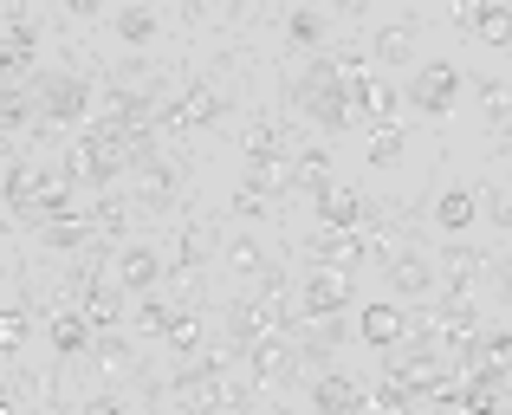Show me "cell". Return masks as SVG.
Masks as SVG:
<instances>
[{"label": "cell", "mask_w": 512, "mask_h": 415, "mask_svg": "<svg viewBox=\"0 0 512 415\" xmlns=\"http://www.w3.org/2000/svg\"><path fill=\"white\" fill-rule=\"evenodd\" d=\"M454 98H461V72H454L448 59L415 65V78H409V104H415V111H448Z\"/></svg>", "instance_id": "obj_1"}, {"label": "cell", "mask_w": 512, "mask_h": 415, "mask_svg": "<svg viewBox=\"0 0 512 415\" xmlns=\"http://www.w3.org/2000/svg\"><path fill=\"white\" fill-rule=\"evenodd\" d=\"M350 305V273H338V266H312V279H305V312L312 318H331Z\"/></svg>", "instance_id": "obj_2"}, {"label": "cell", "mask_w": 512, "mask_h": 415, "mask_svg": "<svg viewBox=\"0 0 512 415\" xmlns=\"http://www.w3.org/2000/svg\"><path fill=\"white\" fill-rule=\"evenodd\" d=\"M318 221L338 227V234H357V227H363V202L350 189H338V182H325V189H318Z\"/></svg>", "instance_id": "obj_3"}, {"label": "cell", "mask_w": 512, "mask_h": 415, "mask_svg": "<svg viewBox=\"0 0 512 415\" xmlns=\"http://www.w3.org/2000/svg\"><path fill=\"white\" fill-rule=\"evenodd\" d=\"M409 331V318H402V305H363V344H376V351H389V344Z\"/></svg>", "instance_id": "obj_4"}, {"label": "cell", "mask_w": 512, "mask_h": 415, "mask_svg": "<svg viewBox=\"0 0 512 415\" xmlns=\"http://www.w3.org/2000/svg\"><path fill=\"white\" fill-rule=\"evenodd\" d=\"M91 91L78 85V78H59V85H46V117H59V124H72V117H85Z\"/></svg>", "instance_id": "obj_5"}, {"label": "cell", "mask_w": 512, "mask_h": 415, "mask_svg": "<svg viewBox=\"0 0 512 415\" xmlns=\"http://www.w3.org/2000/svg\"><path fill=\"white\" fill-rule=\"evenodd\" d=\"M85 344H91V318L85 312H52V351L78 357Z\"/></svg>", "instance_id": "obj_6"}, {"label": "cell", "mask_w": 512, "mask_h": 415, "mask_svg": "<svg viewBox=\"0 0 512 415\" xmlns=\"http://www.w3.org/2000/svg\"><path fill=\"white\" fill-rule=\"evenodd\" d=\"M111 26H117L124 46H150V39H156V7H150V0H137V7H124Z\"/></svg>", "instance_id": "obj_7"}, {"label": "cell", "mask_w": 512, "mask_h": 415, "mask_svg": "<svg viewBox=\"0 0 512 415\" xmlns=\"http://www.w3.org/2000/svg\"><path fill=\"white\" fill-rule=\"evenodd\" d=\"M474 39H480V46H512V0H493V7L480 13Z\"/></svg>", "instance_id": "obj_8"}, {"label": "cell", "mask_w": 512, "mask_h": 415, "mask_svg": "<svg viewBox=\"0 0 512 415\" xmlns=\"http://www.w3.org/2000/svg\"><path fill=\"white\" fill-rule=\"evenodd\" d=\"M474 214H480V202L467 189H448L441 195V208H435V221L448 227V234H461V227H474Z\"/></svg>", "instance_id": "obj_9"}, {"label": "cell", "mask_w": 512, "mask_h": 415, "mask_svg": "<svg viewBox=\"0 0 512 415\" xmlns=\"http://www.w3.org/2000/svg\"><path fill=\"white\" fill-rule=\"evenodd\" d=\"M117 279H124L130 292H143L156 279V253L150 247H124V260H117Z\"/></svg>", "instance_id": "obj_10"}, {"label": "cell", "mask_w": 512, "mask_h": 415, "mask_svg": "<svg viewBox=\"0 0 512 415\" xmlns=\"http://www.w3.org/2000/svg\"><path fill=\"white\" fill-rule=\"evenodd\" d=\"M376 59H383V65H402V59H415V33H409V26H383V33H376Z\"/></svg>", "instance_id": "obj_11"}, {"label": "cell", "mask_w": 512, "mask_h": 415, "mask_svg": "<svg viewBox=\"0 0 512 415\" xmlns=\"http://www.w3.org/2000/svg\"><path fill=\"white\" fill-rule=\"evenodd\" d=\"M286 33H292V46H318V39H325V13H318V7H292Z\"/></svg>", "instance_id": "obj_12"}, {"label": "cell", "mask_w": 512, "mask_h": 415, "mask_svg": "<svg viewBox=\"0 0 512 415\" xmlns=\"http://www.w3.org/2000/svg\"><path fill=\"white\" fill-rule=\"evenodd\" d=\"M163 338H169V351H195V344H201V318H195V312H182V318H175V325L163 331Z\"/></svg>", "instance_id": "obj_13"}, {"label": "cell", "mask_w": 512, "mask_h": 415, "mask_svg": "<svg viewBox=\"0 0 512 415\" xmlns=\"http://www.w3.org/2000/svg\"><path fill=\"white\" fill-rule=\"evenodd\" d=\"M402 156V130H376L370 137V163H396Z\"/></svg>", "instance_id": "obj_14"}, {"label": "cell", "mask_w": 512, "mask_h": 415, "mask_svg": "<svg viewBox=\"0 0 512 415\" xmlns=\"http://www.w3.org/2000/svg\"><path fill=\"white\" fill-rule=\"evenodd\" d=\"M65 7H72V13H98L104 0H65Z\"/></svg>", "instance_id": "obj_15"}, {"label": "cell", "mask_w": 512, "mask_h": 415, "mask_svg": "<svg viewBox=\"0 0 512 415\" xmlns=\"http://www.w3.org/2000/svg\"><path fill=\"white\" fill-rule=\"evenodd\" d=\"M331 7H338V13H363V7H370V0H331Z\"/></svg>", "instance_id": "obj_16"}]
</instances>
